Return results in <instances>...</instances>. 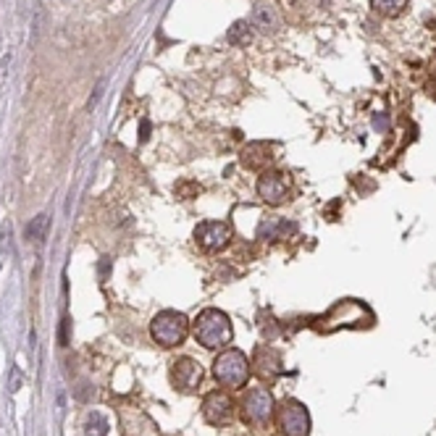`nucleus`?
<instances>
[{
    "instance_id": "1",
    "label": "nucleus",
    "mask_w": 436,
    "mask_h": 436,
    "mask_svg": "<svg viewBox=\"0 0 436 436\" xmlns=\"http://www.w3.org/2000/svg\"><path fill=\"white\" fill-rule=\"evenodd\" d=\"M373 326V313L360 299H339L326 316L316 321V329L323 334H334L339 329H368Z\"/></svg>"
},
{
    "instance_id": "2",
    "label": "nucleus",
    "mask_w": 436,
    "mask_h": 436,
    "mask_svg": "<svg viewBox=\"0 0 436 436\" xmlns=\"http://www.w3.org/2000/svg\"><path fill=\"white\" fill-rule=\"evenodd\" d=\"M231 336H234V332H231V321L224 310L208 308L197 316L195 339L205 347V350H218V347L231 345Z\"/></svg>"
},
{
    "instance_id": "3",
    "label": "nucleus",
    "mask_w": 436,
    "mask_h": 436,
    "mask_svg": "<svg viewBox=\"0 0 436 436\" xmlns=\"http://www.w3.org/2000/svg\"><path fill=\"white\" fill-rule=\"evenodd\" d=\"M150 334L161 347H179L189 334V323L176 310H163L150 323Z\"/></svg>"
},
{
    "instance_id": "4",
    "label": "nucleus",
    "mask_w": 436,
    "mask_h": 436,
    "mask_svg": "<svg viewBox=\"0 0 436 436\" xmlns=\"http://www.w3.org/2000/svg\"><path fill=\"white\" fill-rule=\"evenodd\" d=\"M213 376L218 384L224 387H244L250 379V363L242 355L240 350H224L221 355L213 360Z\"/></svg>"
},
{
    "instance_id": "5",
    "label": "nucleus",
    "mask_w": 436,
    "mask_h": 436,
    "mask_svg": "<svg viewBox=\"0 0 436 436\" xmlns=\"http://www.w3.org/2000/svg\"><path fill=\"white\" fill-rule=\"evenodd\" d=\"M242 421L247 426H265L274 415V397L271 391L258 387V389L244 391L242 397Z\"/></svg>"
},
{
    "instance_id": "6",
    "label": "nucleus",
    "mask_w": 436,
    "mask_h": 436,
    "mask_svg": "<svg viewBox=\"0 0 436 436\" xmlns=\"http://www.w3.org/2000/svg\"><path fill=\"white\" fill-rule=\"evenodd\" d=\"M279 428L284 436H308L310 434V413L302 402L289 400L279 407Z\"/></svg>"
},
{
    "instance_id": "7",
    "label": "nucleus",
    "mask_w": 436,
    "mask_h": 436,
    "mask_svg": "<svg viewBox=\"0 0 436 436\" xmlns=\"http://www.w3.org/2000/svg\"><path fill=\"white\" fill-rule=\"evenodd\" d=\"M195 240L205 253H221L229 247L231 226L224 221H203L195 229Z\"/></svg>"
},
{
    "instance_id": "8",
    "label": "nucleus",
    "mask_w": 436,
    "mask_h": 436,
    "mask_svg": "<svg viewBox=\"0 0 436 436\" xmlns=\"http://www.w3.org/2000/svg\"><path fill=\"white\" fill-rule=\"evenodd\" d=\"M171 384H173V389L184 391V394L195 391L197 387L203 384V368H200V363L192 360V357H179V360H173Z\"/></svg>"
},
{
    "instance_id": "9",
    "label": "nucleus",
    "mask_w": 436,
    "mask_h": 436,
    "mask_svg": "<svg viewBox=\"0 0 436 436\" xmlns=\"http://www.w3.org/2000/svg\"><path fill=\"white\" fill-rule=\"evenodd\" d=\"M203 418L210 426H226L234 418V400L226 391H210L203 400Z\"/></svg>"
},
{
    "instance_id": "10",
    "label": "nucleus",
    "mask_w": 436,
    "mask_h": 436,
    "mask_svg": "<svg viewBox=\"0 0 436 436\" xmlns=\"http://www.w3.org/2000/svg\"><path fill=\"white\" fill-rule=\"evenodd\" d=\"M258 195L263 203L268 205H281L289 195V184L287 176L281 171H265L260 179H258Z\"/></svg>"
},
{
    "instance_id": "11",
    "label": "nucleus",
    "mask_w": 436,
    "mask_h": 436,
    "mask_svg": "<svg viewBox=\"0 0 436 436\" xmlns=\"http://www.w3.org/2000/svg\"><path fill=\"white\" fill-rule=\"evenodd\" d=\"M253 366H255V373H258L260 379L271 381L281 373V357H279V352H276L274 347L258 345L255 347V363Z\"/></svg>"
},
{
    "instance_id": "12",
    "label": "nucleus",
    "mask_w": 436,
    "mask_h": 436,
    "mask_svg": "<svg viewBox=\"0 0 436 436\" xmlns=\"http://www.w3.org/2000/svg\"><path fill=\"white\" fill-rule=\"evenodd\" d=\"M271 148L265 145V142H250L247 148L242 150V163L247 166V169H253V171H260L265 169L268 163H271Z\"/></svg>"
},
{
    "instance_id": "13",
    "label": "nucleus",
    "mask_w": 436,
    "mask_h": 436,
    "mask_svg": "<svg viewBox=\"0 0 436 436\" xmlns=\"http://www.w3.org/2000/svg\"><path fill=\"white\" fill-rule=\"evenodd\" d=\"M287 234H295V224H287V221H279V218H268L263 224H258V237L260 240H284Z\"/></svg>"
},
{
    "instance_id": "14",
    "label": "nucleus",
    "mask_w": 436,
    "mask_h": 436,
    "mask_svg": "<svg viewBox=\"0 0 436 436\" xmlns=\"http://www.w3.org/2000/svg\"><path fill=\"white\" fill-rule=\"evenodd\" d=\"M84 436H108L111 431V423H108V418L103 413H98V410H90V413L84 415Z\"/></svg>"
},
{
    "instance_id": "15",
    "label": "nucleus",
    "mask_w": 436,
    "mask_h": 436,
    "mask_svg": "<svg viewBox=\"0 0 436 436\" xmlns=\"http://www.w3.org/2000/svg\"><path fill=\"white\" fill-rule=\"evenodd\" d=\"M253 24L263 32H276L279 29V16L268 6H255L253 8Z\"/></svg>"
},
{
    "instance_id": "16",
    "label": "nucleus",
    "mask_w": 436,
    "mask_h": 436,
    "mask_svg": "<svg viewBox=\"0 0 436 436\" xmlns=\"http://www.w3.org/2000/svg\"><path fill=\"white\" fill-rule=\"evenodd\" d=\"M226 37H229L231 45H240V47L250 45V42H253V29H250V22H234Z\"/></svg>"
},
{
    "instance_id": "17",
    "label": "nucleus",
    "mask_w": 436,
    "mask_h": 436,
    "mask_svg": "<svg viewBox=\"0 0 436 436\" xmlns=\"http://www.w3.org/2000/svg\"><path fill=\"white\" fill-rule=\"evenodd\" d=\"M47 224H50V218L45 213H40L29 221V226H26V240L32 242H42L45 240V231H47Z\"/></svg>"
},
{
    "instance_id": "18",
    "label": "nucleus",
    "mask_w": 436,
    "mask_h": 436,
    "mask_svg": "<svg viewBox=\"0 0 436 436\" xmlns=\"http://www.w3.org/2000/svg\"><path fill=\"white\" fill-rule=\"evenodd\" d=\"M371 6L384 16H400L407 6V0H371Z\"/></svg>"
},
{
    "instance_id": "19",
    "label": "nucleus",
    "mask_w": 436,
    "mask_h": 436,
    "mask_svg": "<svg viewBox=\"0 0 436 436\" xmlns=\"http://www.w3.org/2000/svg\"><path fill=\"white\" fill-rule=\"evenodd\" d=\"M197 192H200V187H197L195 182H182V184H176V195L182 197V200H189V197H195Z\"/></svg>"
},
{
    "instance_id": "20",
    "label": "nucleus",
    "mask_w": 436,
    "mask_h": 436,
    "mask_svg": "<svg viewBox=\"0 0 436 436\" xmlns=\"http://www.w3.org/2000/svg\"><path fill=\"white\" fill-rule=\"evenodd\" d=\"M58 342H61V347L69 345V318H63V321H61V334H58Z\"/></svg>"
},
{
    "instance_id": "21",
    "label": "nucleus",
    "mask_w": 436,
    "mask_h": 436,
    "mask_svg": "<svg viewBox=\"0 0 436 436\" xmlns=\"http://www.w3.org/2000/svg\"><path fill=\"white\" fill-rule=\"evenodd\" d=\"M90 391H92L90 384H79V389H77V397H79V400H87V397H90Z\"/></svg>"
},
{
    "instance_id": "22",
    "label": "nucleus",
    "mask_w": 436,
    "mask_h": 436,
    "mask_svg": "<svg viewBox=\"0 0 436 436\" xmlns=\"http://www.w3.org/2000/svg\"><path fill=\"white\" fill-rule=\"evenodd\" d=\"M150 137V121H142V127H139V139L145 142Z\"/></svg>"
},
{
    "instance_id": "23",
    "label": "nucleus",
    "mask_w": 436,
    "mask_h": 436,
    "mask_svg": "<svg viewBox=\"0 0 436 436\" xmlns=\"http://www.w3.org/2000/svg\"><path fill=\"white\" fill-rule=\"evenodd\" d=\"M376 127H379V129H387V127H389V121H384V118L379 116V118H376Z\"/></svg>"
}]
</instances>
